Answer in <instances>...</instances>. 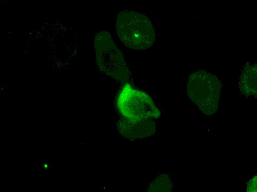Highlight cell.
I'll return each mask as SVG.
<instances>
[{
  "mask_svg": "<svg viewBox=\"0 0 257 192\" xmlns=\"http://www.w3.org/2000/svg\"><path fill=\"white\" fill-rule=\"evenodd\" d=\"M117 102L122 114L134 122L158 118L160 116L159 110L149 95L133 89L128 83L120 92Z\"/></svg>",
  "mask_w": 257,
  "mask_h": 192,
  "instance_id": "obj_2",
  "label": "cell"
},
{
  "mask_svg": "<svg viewBox=\"0 0 257 192\" xmlns=\"http://www.w3.org/2000/svg\"><path fill=\"white\" fill-rule=\"evenodd\" d=\"M23 49L25 50H29L31 49V48L28 46H25L24 47Z\"/></svg>",
  "mask_w": 257,
  "mask_h": 192,
  "instance_id": "obj_6",
  "label": "cell"
},
{
  "mask_svg": "<svg viewBox=\"0 0 257 192\" xmlns=\"http://www.w3.org/2000/svg\"><path fill=\"white\" fill-rule=\"evenodd\" d=\"M30 31L33 34H37V30L36 29V30H34L33 29H32L30 30Z\"/></svg>",
  "mask_w": 257,
  "mask_h": 192,
  "instance_id": "obj_5",
  "label": "cell"
},
{
  "mask_svg": "<svg viewBox=\"0 0 257 192\" xmlns=\"http://www.w3.org/2000/svg\"><path fill=\"white\" fill-rule=\"evenodd\" d=\"M35 36V35H34V34L33 33L31 35V36Z\"/></svg>",
  "mask_w": 257,
  "mask_h": 192,
  "instance_id": "obj_7",
  "label": "cell"
},
{
  "mask_svg": "<svg viewBox=\"0 0 257 192\" xmlns=\"http://www.w3.org/2000/svg\"><path fill=\"white\" fill-rule=\"evenodd\" d=\"M109 34L102 32L96 38L95 47L98 65L104 73L124 83L128 79L129 71L123 55Z\"/></svg>",
  "mask_w": 257,
  "mask_h": 192,
  "instance_id": "obj_3",
  "label": "cell"
},
{
  "mask_svg": "<svg viewBox=\"0 0 257 192\" xmlns=\"http://www.w3.org/2000/svg\"><path fill=\"white\" fill-rule=\"evenodd\" d=\"M116 30L121 42L131 49H148L156 39V33L147 16L133 11H122L118 14Z\"/></svg>",
  "mask_w": 257,
  "mask_h": 192,
  "instance_id": "obj_1",
  "label": "cell"
},
{
  "mask_svg": "<svg viewBox=\"0 0 257 192\" xmlns=\"http://www.w3.org/2000/svg\"><path fill=\"white\" fill-rule=\"evenodd\" d=\"M247 191L248 192L257 191V176H255L250 180L247 186Z\"/></svg>",
  "mask_w": 257,
  "mask_h": 192,
  "instance_id": "obj_4",
  "label": "cell"
}]
</instances>
